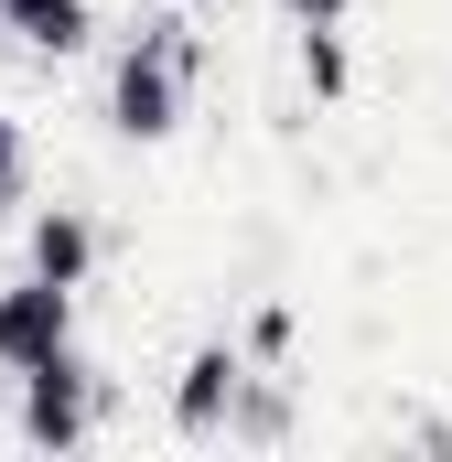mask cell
<instances>
[{
	"mask_svg": "<svg viewBox=\"0 0 452 462\" xmlns=\"http://www.w3.org/2000/svg\"><path fill=\"white\" fill-rule=\"evenodd\" d=\"M184 76H194V32L184 22H151L108 76V129L118 140H173L184 129Z\"/></svg>",
	"mask_w": 452,
	"mask_h": 462,
	"instance_id": "6da1fadb",
	"label": "cell"
},
{
	"mask_svg": "<svg viewBox=\"0 0 452 462\" xmlns=\"http://www.w3.org/2000/svg\"><path fill=\"white\" fill-rule=\"evenodd\" d=\"M54 355H76V291L43 280V269H22V280L0 291V376H33V365H54Z\"/></svg>",
	"mask_w": 452,
	"mask_h": 462,
	"instance_id": "7a4b0ae2",
	"label": "cell"
},
{
	"mask_svg": "<svg viewBox=\"0 0 452 462\" xmlns=\"http://www.w3.org/2000/svg\"><path fill=\"white\" fill-rule=\"evenodd\" d=\"M87 430H98V376H87L76 355L33 365V376H22V441H43V452H76Z\"/></svg>",
	"mask_w": 452,
	"mask_h": 462,
	"instance_id": "3957f363",
	"label": "cell"
},
{
	"mask_svg": "<svg viewBox=\"0 0 452 462\" xmlns=\"http://www.w3.org/2000/svg\"><path fill=\"white\" fill-rule=\"evenodd\" d=\"M237 398H248L237 345H194L184 376H173V430H184V441H216V430H237Z\"/></svg>",
	"mask_w": 452,
	"mask_h": 462,
	"instance_id": "277c9868",
	"label": "cell"
},
{
	"mask_svg": "<svg viewBox=\"0 0 452 462\" xmlns=\"http://www.w3.org/2000/svg\"><path fill=\"white\" fill-rule=\"evenodd\" d=\"M0 32L22 43V54H87V32H98V11L87 0H0Z\"/></svg>",
	"mask_w": 452,
	"mask_h": 462,
	"instance_id": "5b68a950",
	"label": "cell"
},
{
	"mask_svg": "<svg viewBox=\"0 0 452 462\" xmlns=\"http://www.w3.org/2000/svg\"><path fill=\"white\" fill-rule=\"evenodd\" d=\"M33 269H43V280H65V291H87V269H98V226H87L76 205L33 216Z\"/></svg>",
	"mask_w": 452,
	"mask_h": 462,
	"instance_id": "8992f818",
	"label": "cell"
},
{
	"mask_svg": "<svg viewBox=\"0 0 452 462\" xmlns=\"http://www.w3.org/2000/svg\"><path fill=\"white\" fill-rule=\"evenodd\" d=\"M302 76H313V97H344V87H355V65H344L334 22H313V32H302Z\"/></svg>",
	"mask_w": 452,
	"mask_h": 462,
	"instance_id": "52a82bcc",
	"label": "cell"
},
{
	"mask_svg": "<svg viewBox=\"0 0 452 462\" xmlns=\"http://www.w3.org/2000/svg\"><path fill=\"white\" fill-rule=\"evenodd\" d=\"M11 205H33V140H22V118H0V216Z\"/></svg>",
	"mask_w": 452,
	"mask_h": 462,
	"instance_id": "ba28073f",
	"label": "cell"
},
{
	"mask_svg": "<svg viewBox=\"0 0 452 462\" xmlns=\"http://www.w3.org/2000/svg\"><path fill=\"white\" fill-rule=\"evenodd\" d=\"M280 11H291V22H302V32H313V22H344V11H355V0H280Z\"/></svg>",
	"mask_w": 452,
	"mask_h": 462,
	"instance_id": "9c48e42d",
	"label": "cell"
}]
</instances>
